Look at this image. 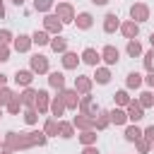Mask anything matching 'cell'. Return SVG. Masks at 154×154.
Segmentation results:
<instances>
[{
    "instance_id": "obj_36",
    "label": "cell",
    "mask_w": 154,
    "mask_h": 154,
    "mask_svg": "<svg viewBox=\"0 0 154 154\" xmlns=\"http://www.w3.org/2000/svg\"><path fill=\"white\" fill-rule=\"evenodd\" d=\"M75 130H77V128H75L72 123L60 120V137H63V140H72V137H75Z\"/></svg>"
},
{
    "instance_id": "obj_4",
    "label": "cell",
    "mask_w": 154,
    "mask_h": 154,
    "mask_svg": "<svg viewBox=\"0 0 154 154\" xmlns=\"http://www.w3.org/2000/svg\"><path fill=\"white\" fill-rule=\"evenodd\" d=\"M77 111H79V113H87V116H91V118H96V113H99L101 108H99V103H94V96H91V94H82Z\"/></svg>"
},
{
    "instance_id": "obj_48",
    "label": "cell",
    "mask_w": 154,
    "mask_h": 154,
    "mask_svg": "<svg viewBox=\"0 0 154 154\" xmlns=\"http://www.w3.org/2000/svg\"><path fill=\"white\" fill-rule=\"evenodd\" d=\"M0 87H7V75L0 72Z\"/></svg>"
},
{
    "instance_id": "obj_41",
    "label": "cell",
    "mask_w": 154,
    "mask_h": 154,
    "mask_svg": "<svg viewBox=\"0 0 154 154\" xmlns=\"http://www.w3.org/2000/svg\"><path fill=\"white\" fill-rule=\"evenodd\" d=\"M142 63H144V70L147 72H154V48L147 51V53H142Z\"/></svg>"
},
{
    "instance_id": "obj_14",
    "label": "cell",
    "mask_w": 154,
    "mask_h": 154,
    "mask_svg": "<svg viewBox=\"0 0 154 154\" xmlns=\"http://www.w3.org/2000/svg\"><path fill=\"white\" fill-rule=\"evenodd\" d=\"M31 46H34V41H31V36H26V34L14 36V41H12V48H14L17 53H29Z\"/></svg>"
},
{
    "instance_id": "obj_28",
    "label": "cell",
    "mask_w": 154,
    "mask_h": 154,
    "mask_svg": "<svg viewBox=\"0 0 154 154\" xmlns=\"http://www.w3.org/2000/svg\"><path fill=\"white\" fill-rule=\"evenodd\" d=\"M111 77H113V75H111L108 65H106V67H101V65H99V67H96V72H94V82H96V84H108V82H111Z\"/></svg>"
},
{
    "instance_id": "obj_39",
    "label": "cell",
    "mask_w": 154,
    "mask_h": 154,
    "mask_svg": "<svg viewBox=\"0 0 154 154\" xmlns=\"http://www.w3.org/2000/svg\"><path fill=\"white\" fill-rule=\"evenodd\" d=\"M137 101H140L142 108H154V91H142Z\"/></svg>"
},
{
    "instance_id": "obj_13",
    "label": "cell",
    "mask_w": 154,
    "mask_h": 154,
    "mask_svg": "<svg viewBox=\"0 0 154 154\" xmlns=\"http://www.w3.org/2000/svg\"><path fill=\"white\" fill-rule=\"evenodd\" d=\"M125 111H128V120H130V123H140V120L144 118V108L140 106V101H130V103L125 106Z\"/></svg>"
},
{
    "instance_id": "obj_23",
    "label": "cell",
    "mask_w": 154,
    "mask_h": 154,
    "mask_svg": "<svg viewBox=\"0 0 154 154\" xmlns=\"http://www.w3.org/2000/svg\"><path fill=\"white\" fill-rule=\"evenodd\" d=\"M26 137H29L31 147H43V144L48 142V135H46L43 130H31V132H26Z\"/></svg>"
},
{
    "instance_id": "obj_18",
    "label": "cell",
    "mask_w": 154,
    "mask_h": 154,
    "mask_svg": "<svg viewBox=\"0 0 154 154\" xmlns=\"http://www.w3.org/2000/svg\"><path fill=\"white\" fill-rule=\"evenodd\" d=\"M79 60H82V55H77V53H72V51H65L63 58H60V63H63L65 70H77Z\"/></svg>"
},
{
    "instance_id": "obj_2",
    "label": "cell",
    "mask_w": 154,
    "mask_h": 154,
    "mask_svg": "<svg viewBox=\"0 0 154 154\" xmlns=\"http://www.w3.org/2000/svg\"><path fill=\"white\" fill-rule=\"evenodd\" d=\"M55 14H58V19H60L63 24H72L75 17H77L75 7H72L67 0H58V5H55Z\"/></svg>"
},
{
    "instance_id": "obj_53",
    "label": "cell",
    "mask_w": 154,
    "mask_h": 154,
    "mask_svg": "<svg viewBox=\"0 0 154 154\" xmlns=\"http://www.w3.org/2000/svg\"><path fill=\"white\" fill-rule=\"evenodd\" d=\"M0 154H12V152L10 149H0Z\"/></svg>"
},
{
    "instance_id": "obj_5",
    "label": "cell",
    "mask_w": 154,
    "mask_h": 154,
    "mask_svg": "<svg viewBox=\"0 0 154 154\" xmlns=\"http://www.w3.org/2000/svg\"><path fill=\"white\" fill-rule=\"evenodd\" d=\"M63 26H65V24L58 19V14H55V12H53V14H51V12H48V14H43V29H46L48 34L58 36V34L63 31Z\"/></svg>"
},
{
    "instance_id": "obj_30",
    "label": "cell",
    "mask_w": 154,
    "mask_h": 154,
    "mask_svg": "<svg viewBox=\"0 0 154 154\" xmlns=\"http://www.w3.org/2000/svg\"><path fill=\"white\" fill-rule=\"evenodd\" d=\"M142 82H144V77L140 72H128V77H125V87L128 89H140Z\"/></svg>"
},
{
    "instance_id": "obj_46",
    "label": "cell",
    "mask_w": 154,
    "mask_h": 154,
    "mask_svg": "<svg viewBox=\"0 0 154 154\" xmlns=\"http://www.w3.org/2000/svg\"><path fill=\"white\" fill-rule=\"evenodd\" d=\"M144 84L154 89V72H147V77H144Z\"/></svg>"
},
{
    "instance_id": "obj_44",
    "label": "cell",
    "mask_w": 154,
    "mask_h": 154,
    "mask_svg": "<svg viewBox=\"0 0 154 154\" xmlns=\"http://www.w3.org/2000/svg\"><path fill=\"white\" fill-rule=\"evenodd\" d=\"M10 60V46L0 43V63H7Z\"/></svg>"
},
{
    "instance_id": "obj_26",
    "label": "cell",
    "mask_w": 154,
    "mask_h": 154,
    "mask_svg": "<svg viewBox=\"0 0 154 154\" xmlns=\"http://www.w3.org/2000/svg\"><path fill=\"white\" fill-rule=\"evenodd\" d=\"M31 41H34V46H48L51 43V34L46 29H36L31 34Z\"/></svg>"
},
{
    "instance_id": "obj_3",
    "label": "cell",
    "mask_w": 154,
    "mask_h": 154,
    "mask_svg": "<svg viewBox=\"0 0 154 154\" xmlns=\"http://www.w3.org/2000/svg\"><path fill=\"white\" fill-rule=\"evenodd\" d=\"M29 70H31L34 75H48V72H51L48 58H46V55H41V53H34V55L29 58Z\"/></svg>"
},
{
    "instance_id": "obj_47",
    "label": "cell",
    "mask_w": 154,
    "mask_h": 154,
    "mask_svg": "<svg viewBox=\"0 0 154 154\" xmlns=\"http://www.w3.org/2000/svg\"><path fill=\"white\" fill-rule=\"evenodd\" d=\"M82 154H99V149H96V144H89V147L82 149Z\"/></svg>"
},
{
    "instance_id": "obj_12",
    "label": "cell",
    "mask_w": 154,
    "mask_h": 154,
    "mask_svg": "<svg viewBox=\"0 0 154 154\" xmlns=\"http://www.w3.org/2000/svg\"><path fill=\"white\" fill-rule=\"evenodd\" d=\"M82 63H84V65H91V67H99V63H101V51L87 46V48L82 51Z\"/></svg>"
},
{
    "instance_id": "obj_19",
    "label": "cell",
    "mask_w": 154,
    "mask_h": 154,
    "mask_svg": "<svg viewBox=\"0 0 154 154\" xmlns=\"http://www.w3.org/2000/svg\"><path fill=\"white\" fill-rule=\"evenodd\" d=\"M12 79H14L17 87H31V82H34V72H31V70H17Z\"/></svg>"
},
{
    "instance_id": "obj_37",
    "label": "cell",
    "mask_w": 154,
    "mask_h": 154,
    "mask_svg": "<svg viewBox=\"0 0 154 154\" xmlns=\"http://www.w3.org/2000/svg\"><path fill=\"white\" fill-rule=\"evenodd\" d=\"M53 5H55V0H34V10L41 14H48L53 10Z\"/></svg>"
},
{
    "instance_id": "obj_6",
    "label": "cell",
    "mask_w": 154,
    "mask_h": 154,
    "mask_svg": "<svg viewBox=\"0 0 154 154\" xmlns=\"http://www.w3.org/2000/svg\"><path fill=\"white\" fill-rule=\"evenodd\" d=\"M130 19H135L137 24L147 22V19H149V7H147L144 2H135V5H130Z\"/></svg>"
},
{
    "instance_id": "obj_50",
    "label": "cell",
    "mask_w": 154,
    "mask_h": 154,
    "mask_svg": "<svg viewBox=\"0 0 154 154\" xmlns=\"http://www.w3.org/2000/svg\"><path fill=\"white\" fill-rule=\"evenodd\" d=\"M91 2H94V5H101V7H103V5H108L111 0H91Z\"/></svg>"
},
{
    "instance_id": "obj_17",
    "label": "cell",
    "mask_w": 154,
    "mask_h": 154,
    "mask_svg": "<svg viewBox=\"0 0 154 154\" xmlns=\"http://www.w3.org/2000/svg\"><path fill=\"white\" fill-rule=\"evenodd\" d=\"M65 111H67L65 108V101H63V96L58 91V96H51V116L60 120V116H65Z\"/></svg>"
},
{
    "instance_id": "obj_16",
    "label": "cell",
    "mask_w": 154,
    "mask_h": 154,
    "mask_svg": "<svg viewBox=\"0 0 154 154\" xmlns=\"http://www.w3.org/2000/svg\"><path fill=\"white\" fill-rule=\"evenodd\" d=\"M118 29H120L118 14H116V12H108V14L103 17V34H116Z\"/></svg>"
},
{
    "instance_id": "obj_15",
    "label": "cell",
    "mask_w": 154,
    "mask_h": 154,
    "mask_svg": "<svg viewBox=\"0 0 154 154\" xmlns=\"http://www.w3.org/2000/svg\"><path fill=\"white\" fill-rule=\"evenodd\" d=\"M34 108H36L38 113L51 111V96H48L46 89H38V91H36V103H34Z\"/></svg>"
},
{
    "instance_id": "obj_21",
    "label": "cell",
    "mask_w": 154,
    "mask_h": 154,
    "mask_svg": "<svg viewBox=\"0 0 154 154\" xmlns=\"http://www.w3.org/2000/svg\"><path fill=\"white\" fill-rule=\"evenodd\" d=\"M75 24H77V29H79V31L91 29V26H94V17H91V12H79V14L75 17Z\"/></svg>"
},
{
    "instance_id": "obj_24",
    "label": "cell",
    "mask_w": 154,
    "mask_h": 154,
    "mask_svg": "<svg viewBox=\"0 0 154 154\" xmlns=\"http://www.w3.org/2000/svg\"><path fill=\"white\" fill-rule=\"evenodd\" d=\"M19 99H22L24 108H34V103H36V89H31V87H24V91L19 94Z\"/></svg>"
},
{
    "instance_id": "obj_49",
    "label": "cell",
    "mask_w": 154,
    "mask_h": 154,
    "mask_svg": "<svg viewBox=\"0 0 154 154\" xmlns=\"http://www.w3.org/2000/svg\"><path fill=\"white\" fill-rule=\"evenodd\" d=\"M0 19H5V0H0Z\"/></svg>"
},
{
    "instance_id": "obj_56",
    "label": "cell",
    "mask_w": 154,
    "mask_h": 154,
    "mask_svg": "<svg viewBox=\"0 0 154 154\" xmlns=\"http://www.w3.org/2000/svg\"><path fill=\"white\" fill-rule=\"evenodd\" d=\"M0 149H2V142H0Z\"/></svg>"
},
{
    "instance_id": "obj_11",
    "label": "cell",
    "mask_w": 154,
    "mask_h": 154,
    "mask_svg": "<svg viewBox=\"0 0 154 154\" xmlns=\"http://www.w3.org/2000/svg\"><path fill=\"white\" fill-rule=\"evenodd\" d=\"M72 125L82 132V130H96V125H94V118L91 116H87V113H79L77 111V116L72 118Z\"/></svg>"
},
{
    "instance_id": "obj_38",
    "label": "cell",
    "mask_w": 154,
    "mask_h": 154,
    "mask_svg": "<svg viewBox=\"0 0 154 154\" xmlns=\"http://www.w3.org/2000/svg\"><path fill=\"white\" fill-rule=\"evenodd\" d=\"M22 116H24V123H26V125H36L41 113H38L36 108H24V113H22Z\"/></svg>"
},
{
    "instance_id": "obj_27",
    "label": "cell",
    "mask_w": 154,
    "mask_h": 154,
    "mask_svg": "<svg viewBox=\"0 0 154 154\" xmlns=\"http://www.w3.org/2000/svg\"><path fill=\"white\" fill-rule=\"evenodd\" d=\"M48 46H51V51H53V53H60V55H63V53L67 51V38H63V36L58 34V36H53V38H51V43H48Z\"/></svg>"
},
{
    "instance_id": "obj_35",
    "label": "cell",
    "mask_w": 154,
    "mask_h": 154,
    "mask_svg": "<svg viewBox=\"0 0 154 154\" xmlns=\"http://www.w3.org/2000/svg\"><path fill=\"white\" fill-rule=\"evenodd\" d=\"M5 108H7V113H10V116H19V113H22V108H24V103H22L19 94H17V96H14V99H12Z\"/></svg>"
},
{
    "instance_id": "obj_29",
    "label": "cell",
    "mask_w": 154,
    "mask_h": 154,
    "mask_svg": "<svg viewBox=\"0 0 154 154\" xmlns=\"http://www.w3.org/2000/svg\"><path fill=\"white\" fill-rule=\"evenodd\" d=\"M125 53H128L130 58H142V43H140L137 38H130L128 46H125Z\"/></svg>"
},
{
    "instance_id": "obj_10",
    "label": "cell",
    "mask_w": 154,
    "mask_h": 154,
    "mask_svg": "<svg viewBox=\"0 0 154 154\" xmlns=\"http://www.w3.org/2000/svg\"><path fill=\"white\" fill-rule=\"evenodd\" d=\"M60 96H63V101H65V108H67V111H77V108H79V94L75 91V87H72V89H63V91H60Z\"/></svg>"
},
{
    "instance_id": "obj_22",
    "label": "cell",
    "mask_w": 154,
    "mask_h": 154,
    "mask_svg": "<svg viewBox=\"0 0 154 154\" xmlns=\"http://www.w3.org/2000/svg\"><path fill=\"white\" fill-rule=\"evenodd\" d=\"M43 132L48 135V137H58L60 135V120L58 118H46V123H43Z\"/></svg>"
},
{
    "instance_id": "obj_33",
    "label": "cell",
    "mask_w": 154,
    "mask_h": 154,
    "mask_svg": "<svg viewBox=\"0 0 154 154\" xmlns=\"http://www.w3.org/2000/svg\"><path fill=\"white\" fill-rule=\"evenodd\" d=\"M123 137H125L128 142H137V140L142 137V130L137 128V123H132V125H128V128H125V132H123Z\"/></svg>"
},
{
    "instance_id": "obj_55",
    "label": "cell",
    "mask_w": 154,
    "mask_h": 154,
    "mask_svg": "<svg viewBox=\"0 0 154 154\" xmlns=\"http://www.w3.org/2000/svg\"><path fill=\"white\" fill-rule=\"evenodd\" d=\"M152 152H154V144H152Z\"/></svg>"
},
{
    "instance_id": "obj_9",
    "label": "cell",
    "mask_w": 154,
    "mask_h": 154,
    "mask_svg": "<svg viewBox=\"0 0 154 154\" xmlns=\"http://www.w3.org/2000/svg\"><path fill=\"white\" fill-rule=\"evenodd\" d=\"M101 60H103L108 67H111V65H118V60H120V51H118L116 46H111V43H108V46H103V48H101Z\"/></svg>"
},
{
    "instance_id": "obj_20",
    "label": "cell",
    "mask_w": 154,
    "mask_h": 154,
    "mask_svg": "<svg viewBox=\"0 0 154 154\" xmlns=\"http://www.w3.org/2000/svg\"><path fill=\"white\" fill-rule=\"evenodd\" d=\"M48 87H51V89H55V91H63V89H65V75H63V72H58V70L48 72Z\"/></svg>"
},
{
    "instance_id": "obj_7",
    "label": "cell",
    "mask_w": 154,
    "mask_h": 154,
    "mask_svg": "<svg viewBox=\"0 0 154 154\" xmlns=\"http://www.w3.org/2000/svg\"><path fill=\"white\" fill-rule=\"evenodd\" d=\"M91 87H94V77L89 75H77L75 77V91L82 96V94H91Z\"/></svg>"
},
{
    "instance_id": "obj_25",
    "label": "cell",
    "mask_w": 154,
    "mask_h": 154,
    "mask_svg": "<svg viewBox=\"0 0 154 154\" xmlns=\"http://www.w3.org/2000/svg\"><path fill=\"white\" fill-rule=\"evenodd\" d=\"M108 113H111V123H113V125H125V123H128V111H125V108L116 106V108L108 111Z\"/></svg>"
},
{
    "instance_id": "obj_40",
    "label": "cell",
    "mask_w": 154,
    "mask_h": 154,
    "mask_svg": "<svg viewBox=\"0 0 154 154\" xmlns=\"http://www.w3.org/2000/svg\"><path fill=\"white\" fill-rule=\"evenodd\" d=\"M14 96H17V94H14L10 87H0V106H2V108H5V106L14 99Z\"/></svg>"
},
{
    "instance_id": "obj_43",
    "label": "cell",
    "mask_w": 154,
    "mask_h": 154,
    "mask_svg": "<svg viewBox=\"0 0 154 154\" xmlns=\"http://www.w3.org/2000/svg\"><path fill=\"white\" fill-rule=\"evenodd\" d=\"M14 41V36H12V31L10 29H0V43H5V46H10Z\"/></svg>"
},
{
    "instance_id": "obj_31",
    "label": "cell",
    "mask_w": 154,
    "mask_h": 154,
    "mask_svg": "<svg viewBox=\"0 0 154 154\" xmlns=\"http://www.w3.org/2000/svg\"><path fill=\"white\" fill-rule=\"evenodd\" d=\"M94 125H96V130H106L111 125V113L108 111H99L96 118H94Z\"/></svg>"
},
{
    "instance_id": "obj_51",
    "label": "cell",
    "mask_w": 154,
    "mask_h": 154,
    "mask_svg": "<svg viewBox=\"0 0 154 154\" xmlns=\"http://www.w3.org/2000/svg\"><path fill=\"white\" fill-rule=\"evenodd\" d=\"M10 2H12V5H17V7H22V5L26 2V0H10Z\"/></svg>"
},
{
    "instance_id": "obj_52",
    "label": "cell",
    "mask_w": 154,
    "mask_h": 154,
    "mask_svg": "<svg viewBox=\"0 0 154 154\" xmlns=\"http://www.w3.org/2000/svg\"><path fill=\"white\" fill-rule=\"evenodd\" d=\"M149 46H152V48H154V31H152V34H149Z\"/></svg>"
},
{
    "instance_id": "obj_54",
    "label": "cell",
    "mask_w": 154,
    "mask_h": 154,
    "mask_svg": "<svg viewBox=\"0 0 154 154\" xmlns=\"http://www.w3.org/2000/svg\"><path fill=\"white\" fill-rule=\"evenodd\" d=\"M0 118H2V106H0Z\"/></svg>"
},
{
    "instance_id": "obj_32",
    "label": "cell",
    "mask_w": 154,
    "mask_h": 154,
    "mask_svg": "<svg viewBox=\"0 0 154 154\" xmlns=\"http://www.w3.org/2000/svg\"><path fill=\"white\" fill-rule=\"evenodd\" d=\"M96 130H82L79 135H77V140L82 142V147H89V144H96Z\"/></svg>"
},
{
    "instance_id": "obj_42",
    "label": "cell",
    "mask_w": 154,
    "mask_h": 154,
    "mask_svg": "<svg viewBox=\"0 0 154 154\" xmlns=\"http://www.w3.org/2000/svg\"><path fill=\"white\" fill-rule=\"evenodd\" d=\"M135 147H137V154H149V152H152V142L144 140V137H140V140L135 142Z\"/></svg>"
},
{
    "instance_id": "obj_34",
    "label": "cell",
    "mask_w": 154,
    "mask_h": 154,
    "mask_svg": "<svg viewBox=\"0 0 154 154\" xmlns=\"http://www.w3.org/2000/svg\"><path fill=\"white\" fill-rule=\"evenodd\" d=\"M113 101H116V106H120V108H125L132 99H130V94H128V89H118L116 94H113Z\"/></svg>"
},
{
    "instance_id": "obj_45",
    "label": "cell",
    "mask_w": 154,
    "mask_h": 154,
    "mask_svg": "<svg viewBox=\"0 0 154 154\" xmlns=\"http://www.w3.org/2000/svg\"><path fill=\"white\" fill-rule=\"evenodd\" d=\"M142 137H144V140H149V142L154 144V125H149L147 130H142Z\"/></svg>"
},
{
    "instance_id": "obj_8",
    "label": "cell",
    "mask_w": 154,
    "mask_h": 154,
    "mask_svg": "<svg viewBox=\"0 0 154 154\" xmlns=\"http://www.w3.org/2000/svg\"><path fill=\"white\" fill-rule=\"evenodd\" d=\"M118 31L130 41V38H137V36H140V24H137L135 19H125V22H120V29H118Z\"/></svg>"
},
{
    "instance_id": "obj_1",
    "label": "cell",
    "mask_w": 154,
    "mask_h": 154,
    "mask_svg": "<svg viewBox=\"0 0 154 154\" xmlns=\"http://www.w3.org/2000/svg\"><path fill=\"white\" fill-rule=\"evenodd\" d=\"M2 149H10V152H22V149H31V142L26 137V132H5V140H2Z\"/></svg>"
}]
</instances>
